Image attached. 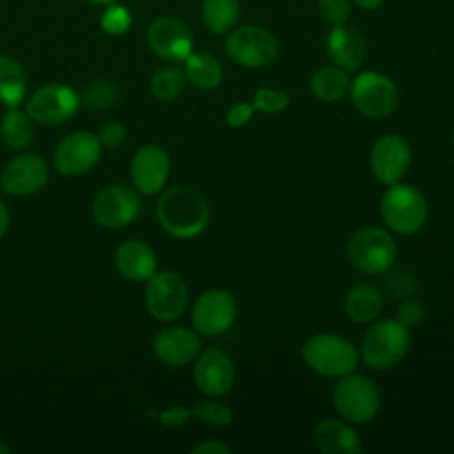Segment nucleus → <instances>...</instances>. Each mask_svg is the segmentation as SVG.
Instances as JSON below:
<instances>
[{
  "label": "nucleus",
  "mask_w": 454,
  "mask_h": 454,
  "mask_svg": "<svg viewBox=\"0 0 454 454\" xmlns=\"http://www.w3.org/2000/svg\"><path fill=\"white\" fill-rule=\"evenodd\" d=\"M156 216L165 232L174 238H195L209 223V204L202 193L188 184L167 188L158 199Z\"/></svg>",
  "instance_id": "1"
},
{
  "label": "nucleus",
  "mask_w": 454,
  "mask_h": 454,
  "mask_svg": "<svg viewBox=\"0 0 454 454\" xmlns=\"http://www.w3.org/2000/svg\"><path fill=\"white\" fill-rule=\"evenodd\" d=\"M301 358L310 371L326 378H340L358 369V348L346 337L330 332H319L309 337L301 346Z\"/></svg>",
  "instance_id": "2"
},
{
  "label": "nucleus",
  "mask_w": 454,
  "mask_h": 454,
  "mask_svg": "<svg viewBox=\"0 0 454 454\" xmlns=\"http://www.w3.org/2000/svg\"><path fill=\"white\" fill-rule=\"evenodd\" d=\"M380 213L390 232L417 234L429 218V204L424 193L408 183L388 184L380 200Z\"/></svg>",
  "instance_id": "3"
},
{
  "label": "nucleus",
  "mask_w": 454,
  "mask_h": 454,
  "mask_svg": "<svg viewBox=\"0 0 454 454\" xmlns=\"http://www.w3.org/2000/svg\"><path fill=\"white\" fill-rule=\"evenodd\" d=\"M410 328L394 319L372 321L360 342V360L372 371H387L404 360L410 349Z\"/></svg>",
  "instance_id": "4"
},
{
  "label": "nucleus",
  "mask_w": 454,
  "mask_h": 454,
  "mask_svg": "<svg viewBox=\"0 0 454 454\" xmlns=\"http://www.w3.org/2000/svg\"><path fill=\"white\" fill-rule=\"evenodd\" d=\"M332 403L340 419L351 424H367L380 411L381 394L369 376L355 371L339 378L332 390Z\"/></svg>",
  "instance_id": "5"
},
{
  "label": "nucleus",
  "mask_w": 454,
  "mask_h": 454,
  "mask_svg": "<svg viewBox=\"0 0 454 454\" xmlns=\"http://www.w3.org/2000/svg\"><path fill=\"white\" fill-rule=\"evenodd\" d=\"M346 255L353 268L367 275H378L392 268L397 257V245L388 229L360 227L346 245Z\"/></svg>",
  "instance_id": "6"
},
{
  "label": "nucleus",
  "mask_w": 454,
  "mask_h": 454,
  "mask_svg": "<svg viewBox=\"0 0 454 454\" xmlns=\"http://www.w3.org/2000/svg\"><path fill=\"white\" fill-rule=\"evenodd\" d=\"M225 53L241 67L259 69L278 57V41L262 27L243 25L227 32Z\"/></svg>",
  "instance_id": "7"
},
{
  "label": "nucleus",
  "mask_w": 454,
  "mask_h": 454,
  "mask_svg": "<svg viewBox=\"0 0 454 454\" xmlns=\"http://www.w3.org/2000/svg\"><path fill=\"white\" fill-rule=\"evenodd\" d=\"M349 98L364 117L385 119L394 114L399 92L387 74L378 71H362L351 80Z\"/></svg>",
  "instance_id": "8"
},
{
  "label": "nucleus",
  "mask_w": 454,
  "mask_h": 454,
  "mask_svg": "<svg viewBox=\"0 0 454 454\" xmlns=\"http://www.w3.org/2000/svg\"><path fill=\"white\" fill-rule=\"evenodd\" d=\"M238 316V303L231 291L213 287L199 294L192 307V325L197 333L216 337L231 330Z\"/></svg>",
  "instance_id": "9"
},
{
  "label": "nucleus",
  "mask_w": 454,
  "mask_h": 454,
  "mask_svg": "<svg viewBox=\"0 0 454 454\" xmlns=\"http://www.w3.org/2000/svg\"><path fill=\"white\" fill-rule=\"evenodd\" d=\"M188 305V286L184 278L170 270L156 271L145 286V307L158 321H174Z\"/></svg>",
  "instance_id": "10"
},
{
  "label": "nucleus",
  "mask_w": 454,
  "mask_h": 454,
  "mask_svg": "<svg viewBox=\"0 0 454 454\" xmlns=\"http://www.w3.org/2000/svg\"><path fill=\"white\" fill-rule=\"evenodd\" d=\"M411 165V147L408 140L397 133L380 137L369 153V167L372 176L385 186L403 181Z\"/></svg>",
  "instance_id": "11"
},
{
  "label": "nucleus",
  "mask_w": 454,
  "mask_h": 454,
  "mask_svg": "<svg viewBox=\"0 0 454 454\" xmlns=\"http://www.w3.org/2000/svg\"><path fill=\"white\" fill-rule=\"evenodd\" d=\"M80 106V96L64 83H46L27 101V114L32 121L57 126L69 121Z\"/></svg>",
  "instance_id": "12"
},
{
  "label": "nucleus",
  "mask_w": 454,
  "mask_h": 454,
  "mask_svg": "<svg viewBox=\"0 0 454 454\" xmlns=\"http://www.w3.org/2000/svg\"><path fill=\"white\" fill-rule=\"evenodd\" d=\"M147 43L154 55L168 62H183L193 51L190 27L176 16H160L147 28Z\"/></svg>",
  "instance_id": "13"
},
{
  "label": "nucleus",
  "mask_w": 454,
  "mask_h": 454,
  "mask_svg": "<svg viewBox=\"0 0 454 454\" xmlns=\"http://www.w3.org/2000/svg\"><path fill=\"white\" fill-rule=\"evenodd\" d=\"M94 218L106 229H121L131 223L140 213L138 193L124 184H108L94 199Z\"/></svg>",
  "instance_id": "14"
},
{
  "label": "nucleus",
  "mask_w": 454,
  "mask_h": 454,
  "mask_svg": "<svg viewBox=\"0 0 454 454\" xmlns=\"http://www.w3.org/2000/svg\"><path fill=\"white\" fill-rule=\"evenodd\" d=\"M101 142L90 131L66 135L55 147L53 163L62 176H80L90 170L101 156Z\"/></svg>",
  "instance_id": "15"
},
{
  "label": "nucleus",
  "mask_w": 454,
  "mask_h": 454,
  "mask_svg": "<svg viewBox=\"0 0 454 454\" xmlns=\"http://www.w3.org/2000/svg\"><path fill=\"white\" fill-rule=\"evenodd\" d=\"M234 365L229 355L218 348H207L195 358L193 381L206 397H222L234 385Z\"/></svg>",
  "instance_id": "16"
},
{
  "label": "nucleus",
  "mask_w": 454,
  "mask_h": 454,
  "mask_svg": "<svg viewBox=\"0 0 454 454\" xmlns=\"http://www.w3.org/2000/svg\"><path fill=\"white\" fill-rule=\"evenodd\" d=\"M129 174L137 192L144 195H156L167 184L170 174V158L160 145H144L135 153Z\"/></svg>",
  "instance_id": "17"
},
{
  "label": "nucleus",
  "mask_w": 454,
  "mask_h": 454,
  "mask_svg": "<svg viewBox=\"0 0 454 454\" xmlns=\"http://www.w3.org/2000/svg\"><path fill=\"white\" fill-rule=\"evenodd\" d=\"M48 181V165L35 154H20L7 163L2 172V188L11 195H32Z\"/></svg>",
  "instance_id": "18"
},
{
  "label": "nucleus",
  "mask_w": 454,
  "mask_h": 454,
  "mask_svg": "<svg viewBox=\"0 0 454 454\" xmlns=\"http://www.w3.org/2000/svg\"><path fill=\"white\" fill-rule=\"evenodd\" d=\"M154 355L160 362L170 367L190 364L200 353V339L195 330L186 326L163 328L153 342Z\"/></svg>",
  "instance_id": "19"
},
{
  "label": "nucleus",
  "mask_w": 454,
  "mask_h": 454,
  "mask_svg": "<svg viewBox=\"0 0 454 454\" xmlns=\"http://www.w3.org/2000/svg\"><path fill=\"white\" fill-rule=\"evenodd\" d=\"M326 53L333 66L348 73L356 71L365 59V39L355 27L332 25L326 35Z\"/></svg>",
  "instance_id": "20"
},
{
  "label": "nucleus",
  "mask_w": 454,
  "mask_h": 454,
  "mask_svg": "<svg viewBox=\"0 0 454 454\" xmlns=\"http://www.w3.org/2000/svg\"><path fill=\"white\" fill-rule=\"evenodd\" d=\"M314 443L323 454H358L362 438L344 419H323L314 429Z\"/></svg>",
  "instance_id": "21"
},
{
  "label": "nucleus",
  "mask_w": 454,
  "mask_h": 454,
  "mask_svg": "<svg viewBox=\"0 0 454 454\" xmlns=\"http://www.w3.org/2000/svg\"><path fill=\"white\" fill-rule=\"evenodd\" d=\"M115 266L128 280L144 282L156 273L158 259L147 243L140 239H128L115 252Z\"/></svg>",
  "instance_id": "22"
},
{
  "label": "nucleus",
  "mask_w": 454,
  "mask_h": 454,
  "mask_svg": "<svg viewBox=\"0 0 454 454\" xmlns=\"http://www.w3.org/2000/svg\"><path fill=\"white\" fill-rule=\"evenodd\" d=\"M383 310V296L371 284L353 286L344 298L346 316L358 325H371Z\"/></svg>",
  "instance_id": "23"
},
{
  "label": "nucleus",
  "mask_w": 454,
  "mask_h": 454,
  "mask_svg": "<svg viewBox=\"0 0 454 454\" xmlns=\"http://www.w3.org/2000/svg\"><path fill=\"white\" fill-rule=\"evenodd\" d=\"M183 62L186 80L193 87L200 90H211L220 85L223 78V67L215 55L206 51H192Z\"/></svg>",
  "instance_id": "24"
},
{
  "label": "nucleus",
  "mask_w": 454,
  "mask_h": 454,
  "mask_svg": "<svg viewBox=\"0 0 454 454\" xmlns=\"http://www.w3.org/2000/svg\"><path fill=\"white\" fill-rule=\"evenodd\" d=\"M309 85H310V92L317 99L325 103H335L344 99L349 94L351 80L348 76V71L337 66H325L310 76Z\"/></svg>",
  "instance_id": "25"
},
{
  "label": "nucleus",
  "mask_w": 454,
  "mask_h": 454,
  "mask_svg": "<svg viewBox=\"0 0 454 454\" xmlns=\"http://www.w3.org/2000/svg\"><path fill=\"white\" fill-rule=\"evenodd\" d=\"M27 92L23 67L11 57L0 55V103L12 108L21 103Z\"/></svg>",
  "instance_id": "26"
},
{
  "label": "nucleus",
  "mask_w": 454,
  "mask_h": 454,
  "mask_svg": "<svg viewBox=\"0 0 454 454\" xmlns=\"http://www.w3.org/2000/svg\"><path fill=\"white\" fill-rule=\"evenodd\" d=\"M0 135L7 147L21 151L25 149L34 137V122L27 112L18 110L16 106L9 108L0 121Z\"/></svg>",
  "instance_id": "27"
},
{
  "label": "nucleus",
  "mask_w": 454,
  "mask_h": 454,
  "mask_svg": "<svg viewBox=\"0 0 454 454\" xmlns=\"http://www.w3.org/2000/svg\"><path fill=\"white\" fill-rule=\"evenodd\" d=\"M200 16L213 34H227L239 18V0H204Z\"/></svg>",
  "instance_id": "28"
},
{
  "label": "nucleus",
  "mask_w": 454,
  "mask_h": 454,
  "mask_svg": "<svg viewBox=\"0 0 454 454\" xmlns=\"http://www.w3.org/2000/svg\"><path fill=\"white\" fill-rule=\"evenodd\" d=\"M184 69L179 66H163L156 69L151 76L149 89L153 96L160 101H174L177 99L186 87Z\"/></svg>",
  "instance_id": "29"
},
{
  "label": "nucleus",
  "mask_w": 454,
  "mask_h": 454,
  "mask_svg": "<svg viewBox=\"0 0 454 454\" xmlns=\"http://www.w3.org/2000/svg\"><path fill=\"white\" fill-rule=\"evenodd\" d=\"M121 98L119 87L105 78L94 80L85 85L80 94V103H83L89 110H108L117 105Z\"/></svg>",
  "instance_id": "30"
},
{
  "label": "nucleus",
  "mask_w": 454,
  "mask_h": 454,
  "mask_svg": "<svg viewBox=\"0 0 454 454\" xmlns=\"http://www.w3.org/2000/svg\"><path fill=\"white\" fill-rule=\"evenodd\" d=\"M192 417L206 422L211 427H225L232 422V410L216 401V399H202L192 408Z\"/></svg>",
  "instance_id": "31"
},
{
  "label": "nucleus",
  "mask_w": 454,
  "mask_h": 454,
  "mask_svg": "<svg viewBox=\"0 0 454 454\" xmlns=\"http://www.w3.org/2000/svg\"><path fill=\"white\" fill-rule=\"evenodd\" d=\"M291 103V96L286 90L261 87L255 90L252 98V105L257 112H262L266 115H275L284 112Z\"/></svg>",
  "instance_id": "32"
},
{
  "label": "nucleus",
  "mask_w": 454,
  "mask_h": 454,
  "mask_svg": "<svg viewBox=\"0 0 454 454\" xmlns=\"http://www.w3.org/2000/svg\"><path fill=\"white\" fill-rule=\"evenodd\" d=\"M131 25V16L129 11L122 5L117 4H108L103 16H101V27L105 32L112 35H121L124 34Z\"/></svg>",
  "instance_id": "33"
},
{
  "label": "nucleus",
  "mask_w": 454,
  "mask_h": 454,
  "mask_svg": "<svg viewBox=\"0 0 454 454\" xmlns=\"http://www.w3.org/2000/svg\"><path fill=\"white\" fill-rule=\"evenodd\" d=\"M319 14L330 25L346 23L351 14V2L349 0H319L317 4Z\"/></svg>",
  "instance_id": "34"
},
{
  "label": "nucleus",
  "mask_w": 454,
  "mask_h": 454,
  "mask_svg": "<svg viewBox=\"0 0 454 454\" xmlns=\"http://www.w3.org/2000/svg\"><path fill=\"white\" fill-rule=\"evenodd\" d=\"M395 319L399 323H403L404 326L413 328V326H417L424 319V305L419 300H415V298H408V300L399 303Z\"/></svg>",
  "instance_id": "35"
},
{
  "label": "nucleus",
  "mask_w": 454,
  "mask_h": 454,
  "mask_svg": "<svg viewBox=\"0 0 454 454\" xmlns=\"http://www.w3.org/2000/svg\"><path fill=\"white\" fill-rule=\"evenodd\" d=\"M254 105L247 103V101H239L236 105H232L227 112H225V122L231 128H243L245 124H248L254 117Z\"/></svg>",
  "instance_id": "36"
},
{
  "label": "nucleus",
  "mask_w": 454,
  "mask_h": 454,
  "mask_svg": "<svg viewBox=\"0 0 454 454\" xmlns=\"http://www.w3.org/2000/svg\"><path fill=\"white\" fill-rule=\"evenodd\" d=\"M98 138H99L101 145L114 149V147L122 145V142L126 138V129L121 122H106L99 128Z\"/></svg>",
  "instance_id": "37"
},
{
  "label": "nucleus",
  "mask_w": 454,
  "mask_h": 454,
  "mask_svg": "<svg viewBox=\"0 0 454 454\" xmlns=\"http://www.w3.org/2000/svg\"><path fill=\"white\" fill-rule=\"evenodd\" d=\"M192 417V410L186 406H170L160 413V420L167 427H179L188 422Z\"/></svg>",
  "instance_id": "38"
},
{
  "label": "nucleus",
  "mask_w": 454,
  "mask_h": 454,
  "mask_svg": "<svg viewBox=\"0 0 454 454\" xmlns=\"http://www.w3.org/2000/svg\"><path fill=\"white\" fill-rule=\"evenodd\" d=\"M192 452H193V454H231L232 449H231L227 443L211 438V440H204V442L197 443V445L192 449Z\"/></svg>",
  "instance_id": "39"
},
{
  "label": "nucleus",
  "mask_w": 454,
  "mask_h": 454,
  "mask_svg": "<svg viewBox=\"0 0 454 454\" xmlns=\"http://www.w3.org/2000/svg\"><path fill=\"white\" fill-rule=\"evenodd\" d=\"M7 229H9V211L5 204L0 200V238L7 232Z\"/></svg>",
  "instance_id": "40"
},
{
  "label": "nucleus",
  "mask_w": 454,
  "mask_h": 454,
  "mask_svg": "<svg viewBox=\"0 0 454 454\" xmlns=\"http://www.w3.org/2000/svg\"><path fill=\"white\" fill-rule=\"evenodd\" d=\"M358 7H362V9H365V11H374V9H378L385 0H353Z\"/></svg>",
  "instance_id": "41"
},
{
  "label": "nucleus",
  "mask_w": 454,
  "mask_h": 454,
  "mask_svg": "<svg viewBox=\"0 0 454 454\" xmlns=\"http://www.w3.org/2000/svg\"><path fill=\"white\" fill-rule=\"evenodd\" d=\"M11 449H9V445H5V443H2L0 442V454H7Z\"/></svg>",
  "instance_id": "42"
},
{
  "label": "nucleus",
  "mask_w": 454,
  "mask_h": 454,
  "mask_svg": "<svg viewBox=\"0 0 454 454\" xmlns=\"http://www.w3.org/2000/svg\"><path fill=\"white\" fill-rule=\"evenodd\" d=\"M89 2H92V4H101V5H108V4H112L114 0H89Z\"/></svg>",
  "instance_id": "43"
},
{
  "label": "nucleus",
  "mask_w": 454,
  "mask_h": 454,
  "mask_svg": "<svg viewBox=\"0 0 454 454\" xmlns=\"http://www.w3.org/2000/svg\"><path fill=\"white\" fill-rule=\"evenodd\" d=\"M452 144H454V131H452Z\"/></svg>",
  "instance_id": "44"
}]
</instances>
